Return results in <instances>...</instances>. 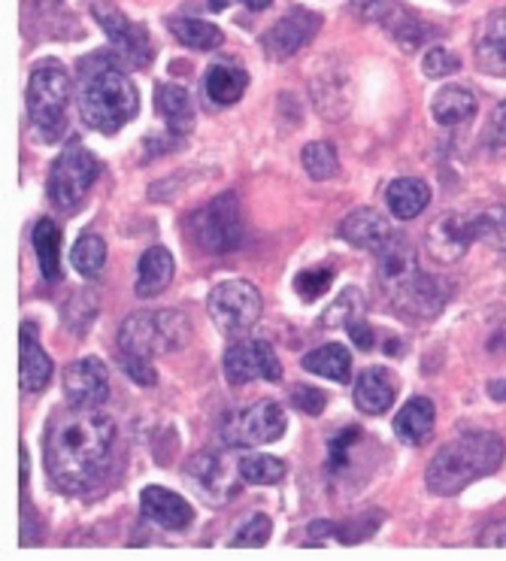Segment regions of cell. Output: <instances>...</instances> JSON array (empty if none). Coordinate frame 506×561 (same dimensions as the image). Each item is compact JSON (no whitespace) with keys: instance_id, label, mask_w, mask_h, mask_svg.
<instances>
[{"instance_id":"26","label":"cell","mask_w":506,"mask_h":561,"mask_svg":"<svg viewBox=\"0 0 506 561\" xmlns=\"http://www.w3.org/2000/svg\"><path fill=\"white\" fill-rule=\"evenodd\" d=\"M476 110H480V101L464 85H446L430 101V113H434V118L440 122L442 128H455L461 122H470V118L476 116Z\"/></svg>"},{"instance_id":"30","label":"cell","mask_w":506,"mask_h":561,"mask_svg":"<svg viewBox=\"0 0 506 561\" xmlns=\"http://www.w3.org/2000/svg\"><path fill=\"white\" fill-rule=\"evenodd\" d=\"M158 113L164 116V122L170 125V131L173 134H185L192 131V125H195V106H192V98L188 92L182 89V85H158Z\"/></svg>"},{"instance_id":"41","label":"cell","mask_w":506,"mask_h":561,"mask_svg":"<svg viewBox=\"0 0 506 561\" xmlns=\"http://www.w3.org/2000/svg\"><path fill=\"white\" fill-rule=\"evenodd\" d=\"M122 370L128 374L134 382H140V386H156L158 374L156 367H152V358H146V355H128L122 353Z\"/></svg>"},{"instance_id":"7","label":"cell","mask_w":506,"mask_h":561,"mask_svg":"<svg viewBox=\"0 0 506 561\" xmlns=\"http://www.w3.org/2000/svg\"><path fill=\"white\" fill-rule=\"evenodd\" d=\"M97 176H101V161L91 156L85 146H65V152L55 158L49 183H46L55 209H65V213L77 209L91 192V185L97 183Z\"/></svg>"},{"instance_id":"15","label":"cell","mask_w":506,"mask_h":561,"mask_svg":"<svg viewBox=\"0 0 506 561\" xmlns=\"http://www.w3.org/2000/svg\"><path fill=\"white\" fill-rule=\"evenodd\" d=\"M319 27H322V19L315 13H310V10H291L261 37V46H264V53L271 55V58L286 61L291 55H298L319 34Z\"/></svg>"},{"instance_id":"23","label":"cell","mask_w":506,"mask_h":561,"mask_svg":"<svg viewBox=\"0 0 506 561\" xmlns=\"http://www.w3.org/2000/svg\"><path fill=\"white\" fill-rule=\"evenodd\" d=\"M173 271H176V262H173V255H170L168 249H146L143 259L137 264V283H134L137 298H156V295H161L170 286Z\"/></svg>"},{"instance_id":"33","label":"cell","mask_w":506,"mask_h":561,"mask_svg":"<svg viewBox=\"0 0 506 561\" xmlns=\"http://www.w3.org/2000/svg\"><path fill=\"white\" fill-rule=\"evenodd\" d=\"M70 262H73V267H77L79 274L94 279V276L104 271V264H106L104 237H97V234L79 237L77 243H73V249H70Z\"/></svg>"},{"instance_id":"5","label":"cell","mask_w":506,"mask_h":561,"mask_svg":"<svg viewBox=\"0 0 506 561\" xmlns=\"http://www.w3.org/2000/svg\"><path fill=\"white\" fill-rule=\"evenodd\" d=\"M192 340V322L180 310L134 313L118 328V350L128 355H168Z\"/></svg>"},{"instance_id":"34","label":"cell","mask_w":506,"mask_h":561,"mask_svg":"<svg viewBox=\"0 0 506 561\" xmlns=\"http://www.w3.org/2000/svg\"><path fill=\"white\" fill-rule=\"evenodd\" d=\"M303 170L310 173V180L315 183H327V180H334L340 173V158L337 149L325 140H315V144L303 146Z\"/></svg>"},{"instance_id":"12","label":"cell","mask_w":506,"mask_h":561,"mask_svg":"<svg viewBox=\"0 0 506 561\" xmlns=\"http://www.w3.org/2000/svg\"><path fill=\"white\" fill-rule=\"evenodd\" d=\"M221 370L231 386H246L255 379H267V382H279L283 379V365L273 353L267 340H237L225 350L221 358Z\"/></svg>"},{"instance_id":"18","label":"cell","mask_w":506,"mask_h":561,"mask_svg":"<svg viewBox=\"0 0 506 561\" xmlns=\"http://www.w3.org/2000/svg\"><path fill=\"white\" fill-rule=\"evenodd\" d=\"M140 510H143L146 519H152L168 531H182L188 528L195 519V510L176 492H170L164 485H146L143 495H140Z\"/></svg>"},{"instance_id":"45","label":"cell","mask_w":506,"mask_h":561,"mask_svg":"<svg viewBox=\"0 0 506 561\" xmlns=\"http://www.w3.org/2000/svg\"><path fill=\"white\" fill-rule=\"evenodd\" d=\"M346 331H349V337L355 340V346H358V350H364V353H370V350H373V331L364 325V319L346 328Z\"/></svg>"},{"instance_id":"2","label":"cell","mask_w":506,"mask_h":561,"mask_svg":"<svg viewBox=\"0 0 506 561\" xmlns=\"http://www.w3.org/2000/svg\"><path fill=\"white\" fill-rule=\"evenodd\" d=\"M77 104L82 122L101 134H116L140 113L137 85L113 55H89L79 61Z\"/></svg>"},{"instance_id":"36","label":"cell","mask_w":506,"mask_h":561,"mask_svg":"<svg viewBox=\"0 0 506 561\" xmlns=\"http://www.w3.org/2000/svg\"><path fill=\"white\" fill-rule=\"evenodd\" d=\"M271 535H273V523L264 516V513H258V516H252L246 525H240V528H237V535L231 537V547L234 549L264 547V543L271 540Z\"/></svg>"},{"instance_id":"49","label":"cell","mask_w":506,"mask_h":561,"mask_svg":"<svg viewBox=\"0 0 506 561\" xmlns=\"http://www.w3.org/2000/svg\"><path fill=\"white\" fill-rule=\"evenodd\" d=\"M228 3H231V0H209V10H216V13H219V10L228 7Z\"/></svg>"},{"instance_id":"1","label":"cell","mask_w":506,"mask_h":561,"mask_svg":"<svg viewBox=\"0 0 506 561\" xmlns=\"http://www.w3.org/2000/svg\"><path fill=\"white\" fill-rule=\"evenodd\" d=\"M116 446V422L97 407L67 404L58 410L43 437L46 470L61 492L77 495L104 477Z\"/></svg>"},{"instance_id":"47","label":"cell","mask_w":506,"mask_h":561,"mask_svg":"<svg viewBox=\"0 0 506 561\" xmlns=\"http://www.w3.org/2000/svg\"><path fill=\"white\" fill-rule=\"evenodd\" d=\"M19 453H22V489H25V485H27V449H25V444L19 446Z\"/></svg>"},{"instance_id":"4","label":"cell","mask_w":506,"mask_h":561,"mask_svg":"<svg viewBox=\"0 0 506 561\" xmlns=\"http://www.w3.org/2000/svg\"><path fill=\"white\" fill-rule=\"evenodd\" d=\"M70 73L61 61H39L27 79V118L43 140H58L67 131Z\"/></svg>"},{"instance_id":"10","label":"cell","mask_w":506,"mask_h":561,"mask_svg":"<svg viewBox=\"0 0 506 561\" xmlns=\"http://www.w3.org/2000/svg\"><path fill=\"white\" fill-rule=\"evenodd\" d=\"M261 295L246 279H228L209 295V319L221 334H243L258 322Z\"/></svg>"},{"instance_id":"22","label":"cell","mask_w":506,"mask_h":561,"mask_svg":"<svg viewBox=\"0 0 506 561\" xmlns=\"http://www.w3.org/2000/svg\"><path fill=\"white\" fill-rule=\"evenodd\" d=\"M340 237L355 249H373V252H379L391 240V228L377 209L361 207L352 209L349 216L340 222Z\"/></svg>"},{"instance_id":"35","label":"cell","mask_w":506,"mask_h":561,"mask_svg":"<svg viewBox=\"0 0 506 561\" xmlns=\"http://www.w3.org/2000/svg\"><path fill=\"white\" fill-rule=\"evenodd\" d=\"M240 477L252 485H273L286 477V461L276 456H246L240 458Z\"/></svg>"},{"instance_id":"44","label":"cell","mask_w":506,"mask_h":561,"mask_svg":"<svg viewBox=\"0 0 506 561\" xmlns=\"http://www.w3.org/2000/svg\"><path fill=\"white\" fill-rule=\"evenodd\" d=\"M482 547H506V519L501 523H492L480 537Z\"/></svg>"},{"instance_id":"3","label":"cell","mask_w":506,"mask_h":561,"mask_svg":"<svg viewBox=\"0 0 506 561\" xmlns=\"http://www.w3.org/2000/svg\"><path fill=\"white\" fill-rule=\"evenodd\" d=\"M504 453V440L497 434H488V431L458 434L434 456L428 473H425V483L434 495H458L476 480L492 477L494 470L501 468Z\"/></svg>"},{"instance_id":"29","label":"cell","mask_w":506,"mask_h":561,"mask_svg":"<svg viewBox=\"0 0 506 561\" xmlns=\"http://www.w3.org/2000/svg\"><path fill=\"white\" fill-rule=\"evenodd\" d=\"M430 204V188L425 180L416 176H403L389 185V209L394 219H416L418 213H425Z\"/></svg>"},{"instance_id":"43","label":"cell","mask_w":506,"mask_h":561,"mask_svg":"<svg viewBox=\"0 0 506 561\" xmlns=\"http://www.w3.org/2000/svg\"><path fill=\"white\" fill-rule=\"evenodd\" d=\"M488 146L506 149V101L494 110L492 125H488Z\"/></svg>"},{"instance_id":"31","label":"cell","mask_w":506,"mask_h":561,"mask_svg":"<svg viewBox=\"0 0 506 561\" xmlns=\"http://www.w3.org/2000/svg\"><path fill=\"white\" fill-rule=\"evenodd\" d=\"M170 31L176 34L182 46L197 49V53H212V49H219L221 43H225V34H221L219 27L209 25L204 19H173Z\"/></svg>"},{"instance_id":"32","label":"cell","mask_w":506,"mask_h":561,"mask_svg":"<svg viewBox=\"0 0 506 561\" xmlns=\"http://www.w3.org/2000/svg\"><path fill=\"white\" fill-rule=\"evenodd\" d=\"M367 313V298L361 288H343L340 298L322 313V325L325 328H349L355 322H361V316Z\"/></svg>"},{"instance_id":"40","label":"cell","mask_w":506,"mask_h":561,"mask_svg":"<svg viewBox=\"0 0 506 561\" xmlns=\"http://www.w3.org/2000/svg\"><path fill=\"white\" fill-rule=\"evenodd\" d=\"M458 67H461L458 55H455L452 49H442V46H434V49H428L425 61H422V70H425V77H430V79L452 77V73H458Z\"/></svg>"},{"instance_id":"37","label":"cell","mask_w":506,"mask_h":561,"mask_svg":"<svg viewBox=\"0 0 506 561\" xmlns=\"http://www.w3.org/2000/svg\"><path fill=\"white\" fill-rule=\"evenodd\" d=\"M480 219H482V240L506 255V207L494 204V207L480 209Z\"/></svg>"},{"instance_id":"13","label":"cell","mask_w":506,"mask_h":561,"mask_svg":"<svg viewBox=\"0 0 506 561\" xmlns=\"http://www.w3.org/2000/svg\"><path fill=\"white\" fill-rule=\"evenodd\" d=\"M94 19L101 22L104 34L113 43V49L128 58L134 67H146L152 58H156V49H152V39H149V31H146L140 22H130L128 15H122L116 7H110L106 0H94L91 7Z\"/></svg>"},{"instance_id":"27","label":"cell","mask_w":506,"mask_h":561,"mask_svg":"<svg viewBox=\"0 0 506 561\" xmlns=\"http://www.w3.org/2000/svg\"><path fill=\"white\" fill-rule=\"evenodd\" d=\"M300 367L307 374L334 379V382H343V386L352 379V355L340 343H327V346H319V350L307 353L300 358Z\"/></svg>"},{"instance_id":"11","label":"cell","mask_w":506,"mask_h":561,"mask_svg":"<svg viewBox=\"0 0 506 561\" xmlns=\"http://www.w3.org/2000/svg\"><path fill=\"white\" fill-rule=\"evenodd\" d=\"M473 240H482L480 213L449 209V213H440L430 222L428 234H425V249H428V255L434 262L449 264L458 262L473 247Z\"/></svg>"},{"instance_id":"46","label":"cell","mask_w":506,"mask_h":561,"mask_svg":"<svg viewBox=\"0 0 506 561\" xmlns=\"http://www.w3.org/2000/svg\"><path fill=\"white\" fill-rule=\"evenodd\" d=\"M488 394H492L494 401H506V379H494V382H488Z\"/></svg>"},{"instance_id":"48","label":"cell","mask_w":506,"mask_h":561,"mask_svg":"<svg viewBox=\"0 0 506 561\" xmlns=\"http://www.w3.org/2000/svg\"><path fill=\"white\" fill-rule=\"evenodd\" d=\"M243 3H246L249 10H255V13H258V10H267L273 0H243Z\"/></svg>"},{"instance_id":"8","label":"cell","mask_w":506,"mask_h":561,"mask_svg":"<svg viewBox=\"0 0 506 561\" xmlns=\"http://www.w3.org/2000/svg\"><path fill=\"white\" fill-rule=\"evenodd\" d=\"M286 413L276 401H255L252 407L234 410L221 419V440L225 446H264L286 434Z\"/></svg>"},{"instance_id":"25","label":"cell","mask_w":506,"mask_h":561,"mask_svg":"<svg viewBox=\"0 0 506 561\" xmlns=\"http://www.w3.org/2000/svg\"><path fill=\"white\" fill-rule=\"evenodd\" d=\"M434 419H437V410H434V401L428 398H413L401 407V413L394 416V434L401 437L406 446L425 444L434 431Z\"/></svg>"},{"instance_id":"17","label":"cell","mask_w":506,"mask_h":561,"mask_svg":"<svg viewBox=\"0 0 506 561\" xmlns=\"http://www.w3.org/2000/svg\"><path fill=\"white\" fill-rule=\"evenodd\" d=\"M355 7H358V13H364L367 19H373V22L386 27L406 53L416 49L418 43L428 37V31L422 27L416 15L403 7L401 0H355Z\"/></svg>"},{"instance_id":"39","label":"cell","mask_w":506,"mask_h":561,"mask_svg":"<svg viewBox=\"0 0 506 561\" xmlns=\"http://www.w3.org/2000/svg\"><path fill=\"white\" fill-rule=\"evenodd\" d=\"M361 437H364V431L352 425V428L340 431L337 437L331 440V446H327V470H331V473H337V470L346 468V461H349V449L352 446L361 444Z\"/></svg>"},{"instance_id":"16","label":"cell","mask_w":506,"mask_h":561,"mask_svg":"<svg viewBox=\"0 0 506 561\" xmlns=\"http://www.w3.org/2000/svg\"><path fill=\"white\" fill-rule=\"evenodd\" d=\"M65 398L73 407H104L110 398V374L101 358H79L65 367Z\"/></svg>"},{"instance_id":"19","label":"cell","mask_w":506,"mask_h":561,"mask_svg":"<svg viewBox=\"0 0 506 561\" xmlns=\"http://www.w3.org/2000/svg\"><path fill=\"white\" fill-rule=\"evenodd\" d=\"M19 379L22 389L31 394L43 392L53 379V358L43 353L37 340V325L22 322V343H19Z\"/></svg>"},{"instance_id":"14","label":"cell","mask_w":506,"mask_h":561,"mask_svg":"<svg viewBox=\"0 0 506 561\" xmlns=\"http://www.w3.org/2000/svg\"><path fill=\"white\" fill-rule=\"evenodd\" d=\"M237 473L240 470H234L225 458L212 456V453H200L182 470L185 483L192 485L197 495L204 497L207 504H212V507H219V504H225L228 497L234 495Z\"/></svg>"},{"instance_id":"24","label":"cell","mask_w":506,"mask_h":561,"mask_svg":"<svg viewBox=\"0 0 506 561\" xmlns=\"http://www.w3.org/2000/svg\"><path fill=\"white\" fill-rule=\"evenodd\" d=\"M249 85V73L234 61H216L204 77V92L212 104L231 106L237 104Z\"/></svg>"},{"instance_id":"9","label":"cell","mask_w":506,"mask_h":561,"mask_svg":"<svg viewBox=\"0 0 506 561\" xmlns=\"http://www.w3.org/2000/svg\"><path fill=\"white\" fill-rule=\"evenodd\" d=\"M446 288L449 286L442 283L440 276H430L422 267H416V271L401 276L398 283H391L386 288V295H389L394 310L403 319H410V322H430L446 307V300H449Z\"/></svg>"},{"instance_id":"6","label":"cell","mask_w":506,"mask_h":561,"mask_svg":"<svg viewBox=\"0 0 506 561\" xmlns=\"http://www.w3.org/2000/svg\"><path fill=\"white\" fill-rule=\"evenodd\" d=\"M188 237L195 240L204 252H234L243 247V209L237 201L234 192L212 197L207 207H200L192 213L188 219Z\"/></svg>"},{"instance_id":"21","label":"cell","mask_w":506,"mask_h":561,"mask_svg":"<svg viewBox=\"0 0 506 561\" xmlns=\"http://www.w3.org/2000/svg\"><path fill=\"white\" fill-rule=\"evenodd\" d=\"M476 65L488 77L506 79V10L482 19L476 31Z\"/></svg>"},{"instance_id":"38","label":"cell","mask_w":506,"mask_h":561,"mask_svg":"<svg viewBox=\"0 0 506 561\" xmlns=\"http://www.w3.org/2000/svg\"><path fill=\"white\" fill-rule=\"evenodd\" d=\"M331 279H334V271L331 267H307V271H300L298 279H295V291H298L303 300H315L322 298L331 286Z\"/></svg>"},{"instance_id":"42","label":"cell","mask_w":506,"mask_h":561,"mask_svg":"<svg viewBox=\"0 0 506 561\" xmlns=\"http://www.w3.org/2000/svg\"><path fill=\"white\" fill-rule=\"evenodd\" d=\"M291 404L298 407L300 413H307V416H322V410L327 407V398L322 389H312V386H295V392H291Z\"/></svg>"},{"instance_id":"20","label":"cell","mask_w":506,"mask_h":561,"mask_svg":"<svg viewBox=\"0 0 506 561\" xmlns=\"http://www.w3.org/2000/svg\"><path fill=\"white\" fill-rule=\"evenodd\" d=\"M398 392H401L398 377L389 367H367L361 377L355 379V407L370 416H379V413H389Z\"/></svg>"},{"instance_id":"28","label":"cell","mask_w":506,"mask_h":561,"mask_svg":"<svg viewBox=\"0 0 506 561\" xmlns=\"http://www.w3.org/2000/svg\"><path fill=\"white\" fill-rule=\"evenodd\" d=\"M34 252H37L39 274L46 283L61 279V228L53 219H39L34 225Z\"/></svg>"}]
</instances>
